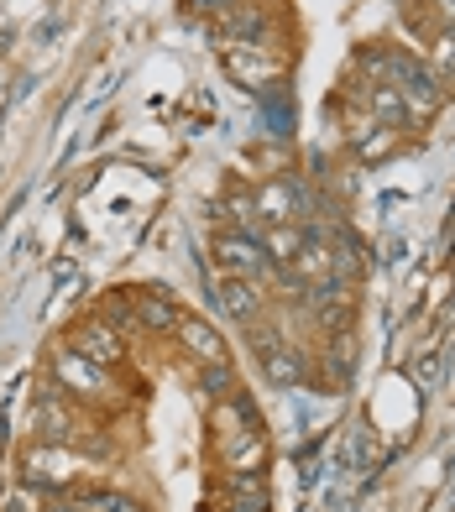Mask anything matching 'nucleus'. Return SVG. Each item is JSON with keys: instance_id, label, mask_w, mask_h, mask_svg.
<instances>
[{"instance_id": "f257e3e1", "label": "nucleus", "mask_w": 455, "mask_h": 512, "mask_svg": "<svg viewBox=\"0 0 455 512\" xmlns=\"http://www.w3.org/2000/svg\"><path fill=\"white\" fill-rule=\"evenodd\" d=\"M215 272L220 277H246V283H262V277L278 272L272 251L262 246V236H236V230H220L215 236Z\"/></svg>"}, {"instance_id": "f03ea898", "label": "nucleus", "mask_w": 455, "mask_h": 512, "mask_svg": "<svg viewBox=\"0 0 455 512\" xmlns=\"http://www.w3.org/2000/svg\"><path fill=\"white\" fill-rule=\"evenodd\" d=\"M53 382L68 392V398H84V403H116V382L105 377V366L84 361L74 345H63L53 356Z\"/></svg>"}, {"instance_id": "7ed1b4c3", "label": "nucleus", "mask_w": 455, "mask_h": 512, "mask_svg": "<svg viewBox=\"0 0 455 512\" xmlns=\"http://www.w3.org/2000/svg\"><path fill=\"white\" fill-rule=\"evenodd\" d=\"M252 340H257V361H262V371L278 387H299V382H309V356L299 351L293 340H283L278 330H267V324L257 319L252 324Z\"/></svg>"}, {"instance_id": "20e7f679", "label": "nucleus", "mask_w": 455, "mask_h": 512, "mask_svg": "<svg viewBox=\"0 0 455 512\" xmlns=\"http://www.w3.org/2000/svg\"><path fill=\"white\" fill-rule=\"evenodd\" d=\"M21 476H27V486H37V492H63V486L79 476V465L68 455V445H37V450H27Z\"/></svg>"}, {"instance_id": "39448f33", "label": "nucleus", "mask_w": 455, "mask_h": 512, "mask_svg": "<svg viewBox=\"0 0 455 512\" xmlns=\"http://www.w3.org/2000/svg\"><path fill=\"white\" fill-rule=\"evenodd\" d=\"M215 32L225 42H252V48H262V37H272V16L262 6H252V0H231L215 16Z\"/></svg>"}, {"instance_id": "423d86ee", "label": "nucleus", "mask_w": 455, "mask_h": 512, "mask_svg": "<svg viewBox=\"0 0 455 512\" xmlns=\"http://www.w3.org/2000/svg\"><path fill=\"white\" fill-rule=\"evenodd\" d=\"M68 340H74V351H79L84 361H95V366H105V371H110V366H121V356H126L121 335L110 330L105 319H89V324H79V330L68 335Z\"/></svg>"}, {"instance_id": "0eeeda50", "label": "nucleus", "mask_w": 455, "mask_h": 512, "mask_svg": "<svg viewBox=\"0 0 455 512\" xmlns=\"http://www.w3.org/2000/svg\"><path fill=\"white\" fill-rule=\"evenodd\" d=\"M215 293H220V309L231 314L236 324H252L262 319V283H246V277H220L215 272Z\"/></svg>"}, {"instance_id": "6e6552de", "label": "nucleus", "mask_w": 455, "mask_h": 512, "mask_svg": "<svg viewBox=\"0 0 455 512\" xmlns=\"http://www.w3.org/2000/svg\"><path fill=\"white\" fill-rule=\"evenodd\" d=\"M225 512H272L262 471H225Z\"/></svg>"}, {"instance_id": "1a4fd4ad", "label": "nucleus", "mask_w": 455, "mask_h": 512, "mask_svg": "<svg viewBox=\"0 0 455 512\" xmlns=\"http://www.w3.org/2000/svg\"><path fill=\"white\" fill-rule=\"evenodd\" d=\"M215 445H220V465H225V471H262V460H267L262 424L257 429H241L231 439H215Z\"/></svg>"}, {"instance_id": "9d476101", "label": "nucleus", "mask_w": 455, "mask_h": 512, "mask_svg": "<svg viewBox=\"0 0 455 512\" xmlns=\"http://www.w3.org/2000/svg\"><path fill=\"white\" fill-rule=\"evenodd\" d=\"M37 434H42V445H74V413L63 408L53 387L37 392Z\"/></svg>"}, {"instance_id": "9b49d317", "label": "nucleus", "mask_w": 455, "mask_h": 512, "mask_svg": "<svg viewBox=\"0 0 455 512\" xmlns=\"http://www.w3.org/2000/svg\"><path fill=\"white\" fill-rule=\"evenodd\" d=\"M131 309H136V324L152 335H168V330H178V319H184V309L173 304V293H131Z\"/></svg>"}, {"instance_id": "f8f14e48", "label": "nucleus", "mask_w": 455, "mask_h": 512, "mask_svg": "<svg viewBox=\"0 0 455 512\" xmlns=\"http://www.w3.org/2000/svg\"><path fill=\"white\" fill-rule=\"evenodd\" d=\"M246 48H252V42H246ZM225 68H231L241 84H252V89H257V84H267V79H278V74H283V58H278V53H267V58H262L257 48H252V58H246L241 48H225Z\"/></svg>"}, {"instance_id": "ddd939ff", "label": "nucleus", "mask_w": 455, "mask_h": 512, "mask_svg": "<svg viewBox=\"0 0 455 512\" xmlns=\"http://www.w3.org/2000/svg\"><path fill=\"white\" fill-rule=\"evenodd\" d=\"M178 335H184V351L189 356H199V361H225V340H220V330H210L204 319H178Z\"/></svg>"}, {"instance_id": "4468645a", "label": "nucleus", "mask_w": 455, "mask_h": 512, "mask_svg": "<svg viewBox=\"0 0 455 512\" xmlns=\"http://www.w3.org/2000/svg\"><path fill=\"white\" fill-rule=\"evenodd\" d=\"M199 387L210 392V398H231L236 392V377H231V361H199Z\"/></svg>"}, {"instance_id": "2eb2a0df", "label": "nucleus", "mask_w": 455, "mask_h": 512, "mask_svg": "<svg viewBox=\"0 0 455 512\" xmlns=\"http://www.w3.org/2000/svg\"><path fill=\"white\" fill-rule=\"evenodd\" d=\"M100 319H105L116 335L142 330V324H136V309H131V293H105V314H100Z\"/></svg>"}, {"instance_id": "dca6fc26", "label": "nucleus", "mask_w": 455, "mask_h": 512, "mask_svg": "<svg viewBox=\"0 0 455 512\" xmlns=\"http://www.w3.org/2000/svg\"><path fill=\"white\" fill-rule=\"evenodd\" d=\"M89 507H95V512H142V507H136L131 497H121V492H95V497H89Z\"/></svg>"}, {"instance_id": "f3484780", "label": "nucleus", "mask_w": 455, "mask_h": 512, "mask_svg": "<svg viewBox=\"0 0 455 512\" xmlns=\"http://www.w3.org/2000/svg\"><path fill=\"white\" fill-rule=\"evenodd\" d=\"M435 63H440V84H455V37L435 42Z\"/></svg>"}, {"instance_id": "a211bd4d", "label": "nucleus", "mask_w": 455, "mask_h": 512, "mask_svg": "<svg viewBox=\"0 0 455 512\" xmlns=\"http://www.w3.org/2000/svg\"><path fill=\"white\" fill-rule=\"evenodd\" d=\"M225 6H231V0H189V11H210V16H220Z\"/></svg>"}, {"instance_id": "6ab92c4d", "label": "nucleus", "mask_w": 455, "mask_h": 512, "mask_svg": "<svg viewBox=\"0 0 455 512\" xmlns=\"http://www.w3.org/2000/svg\"><path fill=\"white\" fill-rule=\"evenodd\" d=\"M48 512H95V507H89V502H53Z\"/></svg>"}, {"instance_id": "aec40b11", "label": "nucleus", "mask_w": 455, "mask_h": 512, "mask_svg": "<svg viewBox=\"0 0 455 512\" xmlns=\"http://www.w3.org/2000/svg\"><path fill=\"white\" fill-rule=\"evenodd\" d=\"M440 16H445L450 27H455V0H440Z\"/></svg>"}]
</instances>
